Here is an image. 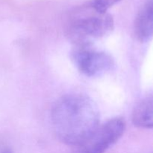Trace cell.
Wrapping results in <instances>:
<instances>
[{"label": "cell", "instance_id": "6", "mask_svg": "<svg viewBox=\"0 0 153 153\" xmlns=\"http://www.w3.org/2000/svg\"><path fill=\"white\" fill-rule=\"evenodd\" d=\"M132 123L134 126L143 129L153 127V98L149 96L137 103L132 112Z\"/></svg>", "mask_w": 153, "mask_h": 153}, {"label": "cell", "instance_id": "3", "mask_svg": "<svg viewBox=\"0 0 153 153\" xmlns=\"http://www.w3.org/2000/svg\"><path fill=\"white\" fill-rule=\"evenodd\" d=\"M125 130L126 123L123 118L109 120L99 126L86 141L76 146L73 153H105L121 138Z\"/></svg>", "mask_w": 153, "mask_h": 153}, {"label": "cell", "instance_id": "8", "mask_svg": "<svg viewBox=\"0 0 153 153\" xmlns=\"http://www.w3.org/2000/svg\"><path fill=\"white\" fill-rule=\"evenodd\" d=\"M0 153H13V152H12L11 149H4V150L1 151V152Z\"/></svg>", "mask_w": 153, "mask_h": 153}, {"label": "cell", "instance_id": "4", "mask_svg": "<svg viewBox=\"0 0 153 153\" xmlns=\"http://www.w3.org/2000/svg\"><path fill=\"white\" fill-rule=\"evenodd\" d=\"M75 66L87 77H99L111 71L114 61L108 53L88 47H76L71 54Z\"/></svg>", "mask_w": 153, "mask_h": 153}, {"label": "cell", "instance_id": "2", "mask_svg": "<svg viewBox=\"0 0 153 153\" xmlns=\"http://www.w3.org/2000/svg\"><path fill=\"white\" fill-rule=\"evenodd\" d=\"M113 17L108 13L79 17L70 22L67 37L76 47H88L97 39L110 34L114 28Z\"/></svg>", "mask_w": 153, "mask_h": 153}, {"label": "cell", "instance_id": "7", "mask_svg": "<svg viewBox=\"0 0 153 153\" xmlns=\"http://www.w3.org/2000/svg\"><path fill=\"white\" fill-rule=\"evenodd\" d=\"M120 1L122 0H92L88 3L87 7L99 14H105L107 13V10L110 7Z\"/></svg>", "mask_w": 153, "mask_h": 153}, {"label": "cell", "instance_id": "5", "mask_svg": "<svg viewBox=\"0 0 153 153\" xmlns=\"http://www.w3.org/2000/svg\"><path fill=\"white\" fill-rule=\"evenodd\" d=\"M134 31L140 42L149 41L153 34V4L148 0L137 14L134 23Z\"/></svg>", "mask_w": 153, "mask_h": 153}, {"label": "cell", "instance_id": "1", "mask_svg": "<svg viewBox=\"0 0 153 153\" xmlns=\"http://www.w3.org/2000/svg\"><path fill=\"white\" fill-rule=\"evenodd\" d=\"M100 111L95 102L83 94L60 98L51 111L53 128L64 143L79 146L100 126Z\"/></svg>", "mask_w": 153, "mask_h": 153}]
</instances>
